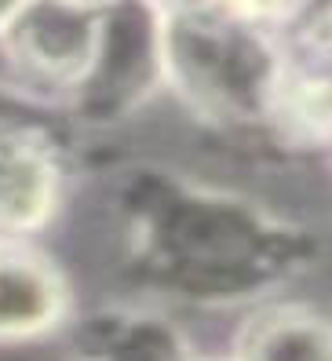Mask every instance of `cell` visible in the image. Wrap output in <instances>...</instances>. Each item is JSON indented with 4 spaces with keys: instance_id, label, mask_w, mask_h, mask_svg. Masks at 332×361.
<instances>
[{
    "instance_id": "6da1fadb",
    "label": "cell",
    "mask_w": 332,
    "mask_h": 361,
    "mask_svg": "<svg viewBox=\"0 0 332 361\" xmlns=\"http://www.w3.org/2000/svg\"><path fill=\"white\" fill-rule=\"evenodd\" d=\"M241 347L245 361H332V329L303 314H266Z\"/></svg>"
},
{
    "instance_id": "7a4b0ae2",
    "label": "cell",
    "mask_w": 332,
    "mask_h": 361,
    "mask_svg": "<svg viewBox=\"0 0 332 361\" xmlns=\"http://www.w3.org/2000/svg\"><path fill=\"white\" fill-rule=\"evenodd\" d=\"M48 201V168L26 146L0 139V226L33 223Z\"/></svg>"
},
{
    "instance_id": "277c9868",
    "label": "cell",
    "mask_w": 332,
    "mask_h": 361,
    "mask_svg": "<svg viewBox=\"0 0 332 361\" xmlns=\"http://www.w3.org/2000/svg\"><path fill=\"white\" fill-rule=\"evenodd\" d=\"M238 4H245V8H256V11H263V8H274V4H281V0H238Z\"/></svg>"
},
{
    "instance_id": "3957f363",
    "label": "cell",
    "mask_w": 332,
    "mask_h": 361,
    "mask_svg": "<svg viewBox=\"0 0 332 361\" xmlns=\"http://www.w3.org/2000/svg\"><path fill=\"white\" fill-rule=\"evenodd\" d=\"M55 292L30 263L0 259V332H26L51 317Z\"/></svg>"
},
{
    "instance_id": "5b68a950",
    "label": "cell",
    "mask_w": 332,
    "mask_h": 361,
    "mask_svg": "<svg viewBox=\"0 0 332 361\" xmlns=\"http://www.w3.org/2000/svg\"><path fill=\"white\" fill-rule=\"evenodd\" d=\"M8 4H11V0H0V11H4V8H8Z\"/></svg>"
}]
</instances>
